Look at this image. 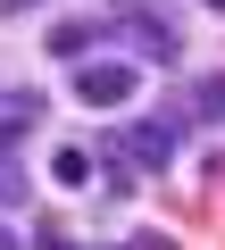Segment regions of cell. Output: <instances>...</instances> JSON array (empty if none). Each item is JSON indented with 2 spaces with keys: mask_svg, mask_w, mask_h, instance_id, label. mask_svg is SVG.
<instances>
[{
  "mask_svg": "<svg viewBox=\"0 0 225 250\" xmlns=\"http://www.w3.org/2000/svg\"><path fill=\"white\" fill-rule=\"evenodd\" d=\"M184 108H192V117H225V75H200Z\"/></svg>",
  "mask_w": 225,
  "mask_h": 250,
  "instance_id": "obj_8",
  "label": "cell"
},
{
  "mask_svg": "<svg viewBox=\"0 0 225 250\" xmlns=\"http://www.w3.org/2000/svg\"><path fill=\"white\" fill-rule=\"evenodd\" d=\"M50 175H59L67 192H83V184H92V150H83V142H59V150H50Z\"/></svg>",
  "mask_w": 225,
  "mask_h": 250,
  "instance_id": "obj_6",
  "label": "cell"
},
{
  "mask_svg": "<svg viewBox=\"0 0 225 250\" xmlns=\"http://www.w3.org/2000/svg\"><path fill=\"white\" fill-rule=\"evenodd\" d=\"M75 100L83 108H125L134 100V67L125 59H75Z\"/></svg>",
  "mask_w": 225,
  "mask_h": 250,
  "instance_id": "obj_2",
  "label": "cell"
},
{
  "mask_svg": "<svg viewBox=\"0 0 225 250\" xmlns=\"http://www.w3.org/2000/svg\"><path fill=\"white\" fill-rule=\"evenodd\" d=\"M100 42H125V50L167 59V67H175V50H184V42H175V25H167V17H150V9H125L117 25H100Z\"/></svg>",
  "mask_w": 225,
  "mask_h": 250,
  "instance_id": "obj_3",
  "label": "cell"
},
{
  "mask_svg": "<svg viewBox=\"0 0 225 250\" xmlns=\"http://www.w3.org/2000/svg\"><path fill=\"white\" fill-rule=\"evenodd\" d=\"M175 142H184V125H167V108H150V117H134V125H117V134H108V159L159 175V167L175 159Z\"/></svg>",
  "mask_w": 225,
  "mask_h": 250,
  "instance_id": "obj_1",
  "label": "cell"
},
{
  "mask_svg": "<svg viewBox=\"0 0 225 250\" xmlns=\"http://www.w3.org/2000/svg\"><path fill=\"white\" fill-rule=\"evenodd\" d=\"M34 250H75V242H67L59 225H42V233H34Z\"/></svg>",
  "mask_w": 225,
  "mask_h": 250,
  "instance_id": "obj_9",
  "label": "cell"
},
{
  "mask_svg": "<svg viewBox=\"0 0 225 250\" xmlns=\"http://www.w3.org/2000/svg\"><path fill=\"white\" fill-rule=\"evenodd\" d=\"M34 125H42V92H9L0 100V150H17Z\"/></svg>",
  "mask_w": 225,
  "mask_h": 250,
  "instance_id": "obj_4",
  "label": "cell"
},
{
  "mask_svg": "<svg viewBox=\"0 0 225 250\" xmlns=\"http://www.w3.org/2000/svg\"><path fill=\"white\" fill-rule=\"evenodd\" d=\"M217 9H225V0H217Z\"/></svg>",
  "mask_w": 225,
  "mask_h": 250,
  "instance_id": "obj_13",
  "label": "cell"
},
{
  "mask_svg": "<svg viewBox=\"0 0 225 250\" xmlns=\"http://www.w3.org/2000/svg\"><path fill=\"white\" fill-rule=\"evenodd\" d=\"M25 9H34V0H0V17H25Z\"/></svg>",
  "mask_w": 225,
  "mask_h": 250,
  "instance_id": "obj_10",
  "label": "cell"
},
{
  "mask_svg": "<svg viewBox=\"0 0 225 250\" xmlns=\"http://www.w3.org/2000/svg\"><path fill=\"white\" fill-rule=\"evenodd\" d=\"M0 250H25V242H17V233H9V225H0Z\"/></svg>",
  "mask_w": 225,
  "mask_h": 250,
  "instance_id": "obj_12",
  "label": "cell"
},
{
  "mask_svg": "<svg viewBox=\"0 0 225 250\" xmlns=\"http://www.w3.org/2000/svg\"><path fill=\"white\" fill-rule=\"evenodd\" d=\"M134 250H175V242H159V233H142V242H134Z\"/></svg>",
  "mask_w": 225,
  "mask_h": 250,
  "instance_id": "obj_11",
  "label": "cell"
},
{
  "mask_svg": "<svg viewBox=\"0 0 225 250\" xmlns=\"http://www.w3.org/2000/svg\"><path fill=\"white\" fill-rule=\"evenodd\" d=\"M25 192H34V167H25V159H9V150H0V208H17Z\"/></svg>",
  "mask_w": 225,
  "mask_h": 250,
  "instance_id": "obj_7",
  "label": "cell"
},
{
  "mask_svg": "<svg viewBox=\"0 0 225 250\" xmlns=\"http://www.w3.org/2000/svg\"><path fill=\"white\" fill-rule=\"evenodd\" d=\"M92 42H100V25H83V17L50 25V59H92Z\"/></svg>",
  "mask_w": 225,
  "mask_h": 250,
  "instance_id": "obj_5",
  "label": "cell"
}]
</instances>
